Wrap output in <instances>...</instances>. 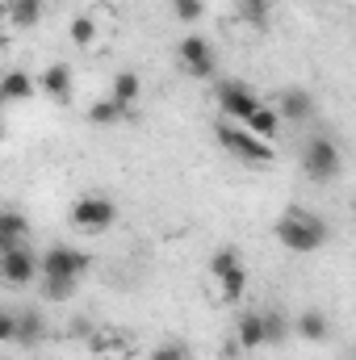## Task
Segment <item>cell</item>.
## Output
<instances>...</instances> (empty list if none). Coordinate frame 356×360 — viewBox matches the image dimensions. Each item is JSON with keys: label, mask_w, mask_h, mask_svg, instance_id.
Returning <instances> with one entry per match:
<instances>
[{"label": "cell", "mask_w": 356, "mask_h": 360, "mask_svg": "<svg viewBox=\"0 0 356 360\" xmlns=\"http://www.w3.org/2000/svg\"><path fill=\"white\" fill-rule=\"evenodd\" d=\"M177 59L193 80H214V76H218V55H214L210 38H201V34H184V38H180Z\"/></svg>", "instance_id": "obj_6"}, {"label": "cell", "mask_w": 356, "mask_h": 360, "mask_svg": "<svg viewBox=\"0 0 356 360\" xmlns=\"http://www.w3.org/2000/svg\"><path fill=\"white\" fill-rule=\"evenodd\" d=\"M109 96H113L117 105L134 109V105H139V96H143V80H139L134 72H117V76L109 80Z\"/></svg>", "instance_id": "obj_16"}, {"label": "cell", "mask_w": 356, "mask_h": 360, "mask_svg": "<svg viewBox=\"0 0 356 360\" xmlns=\"http://www.w3.org/2000/svg\"><path fill=\"white\" fill-rule=\"evenodd\" d=\"M281 126H285V122H281V113H276L272 105H260V109H256V113L248 117V130H252L256 139H265V143H276Z\"/></svg>", "instance_id": "obj_17"}, {"label": "cell", "mask_w": 356, "mask_h": 360, "mask_svg": "<svg viewBox=\"0 0 356 360\" xmlns=\"http://www.w3.org/2000/svg\"><path fill=\"white\" fill-rule=\"evenodd\" d=\"M68 218H72L76 231H84V235H101V231H109V226L117 222V205H113V197H105V193H84V197L72 201Z\"/></svg>", "instance_id": "obj_5"}, {"label": "cell", "mask_w": 356, "mask_h": 360, "mask_svg": "<svg viewBox=\"0 0 356 360\" xmlns=\"http://www.w3.org/2000/svg\"><path fill=\"white\" fill-rule=\"evenodd\" d=\"M92 269V260L80 252V248H68V243H51L46 252H42V297L46 302H68L76 289H80V281H84V272Z\"/></svg>", "instance_id": "obj_1"}, {"label": "cell", "mask_w": 356, "mask_h": 360, "mask_svg": "<svg viewBox=\"0 0 356 360\" xmlns=\"http://www.w3.org/2000/svg\"><path fill=\"white\" fill-rule=\"evenodd\" d=\"M134 109H126V105H117L113 96H105V101H92L89 105V122H96V126H113V122H126Z\"/></svg>", "instance_id": "obj_18"}, {"label": "cell", "mask_w": 356, "mask_h": 360, "mask_svg": "<svg viewBox=\"0 0 356 360\" xmlns=\"http://www.w3.org/2000/svg\"><path fill=\"white\" fill-rule=\"evenodd\" d=\"M38 89L46 92L51 101H72V68L68 63H51L38 72Z\"/></svg>", "instance_id": "obj_11"}, {"label": "cell", "mask_w": 356, "mask_h": 360, "mask_svg": "<svg viewBox=\"0 0 356 360\" xmlns=\"http://www.w3.org/2000/svg\"><path fill=\"white\" fill-rule=\"evenodd\" d=\"M147 360H189V348L177 344V340H168V344H160V348H151V356Z\"/></svg>", "instance_id": "obj_26"}, {"label": "cell", "mask_w": 356, "mask_h": 360, "mask_svg": "<svg viewBox=\"0 0 356 360\" xmlns=\"http://www.w3.org/2000/svg\"><path fill=\"white\" fill-rule=\"evenodd\" d=\"M68 38H72V46L89 51L92 42H96V17H89V13H76V17L68 21Z\"/></svg>", "instance_id": "obj_22"}, {"label": "cell", "mask_w": 356, "mask_h": 360, "mask_svg": "<svg viewBox=\"0 0 356 360\" xmlns=\"http://www.w3.org/2000/svg\"><path fill=\"white\" fill-rule=\"evenodd\" d=\"M272 109L281 113V122H310L314 117V96L306 89H281L276 92V101H272Z\"/></svg>", "instance_id": "obj_9"}, {"label": "cell", "mask_w": 356, "mask_h": 360, "mask_svg": "<svg viewBox=\"0 0 356 360\" xmlns=\"http://www.w3.org/2000/svg\"><path fill=\"white\" fill-rule=\"evenodd\" d=\"M172 13H177V21H184V25H197L205 17V0H172Z\"/></svg>", "instance_id": "obj_25"}, {"label": "cell", "mask_w": 356, "mask_h": 360, "mask_svg": "<svg viewBox=\"0 0 356 360\" xmlns=\"http://www.w3.org/2000/svg\"><path fill=\"white\" fill-rule=\"evenodd\" d=\"M239 264H243L239 248H231V243H227V248H218V252L210 256V281H214V276H222V272H231V269H239Z\"/></svg>", "instance_id": "obj_24"}, {"label": "cell", "mask_w": 356, "mask_h": 360, "mask_svg": "<svg viewBox=\"0 0 356 360\" xmlns=\"http://www.w3.org/2000/svg\"><path fill=\"white\" fill-rule=\"evenodd\" d=\"M210 285H214V302H222V306H235V302L243 297V289H248V269L239 264V269H231V272H222V276H214Z\"/></svg>", "instance_id": "obj_14"}, {"label": "cell", "mask_w": 356, "mask_h": 360, "mask_svg": "<svg viewBox=\"0 0 356 360\" xmlns=\"http://www.w3.org/2000/svg\"><path fill=\"white\" fill-rule=\"evenodd\" d=\"M289 335H293L289 314H285V310H265V340H268V348H281Z\"/></svg>", "instance_id": "obj_19"}, {"label": "cell", "mask_w": 356, "mask_h": 360, "mask_svg": "<svg viewBox=\"0 0 356 360\" xmlns=\"http://www.w3.org/2000/svg\"><path fill=\"white\" fill-rule=\"evenodd\" d=\"M239 17L256 30H268V17H272V0H239Z\"/></svg>", "instance_id": "obj_23"}, {"label": "cell", "mask_w": 356, "mask_h": 360, "mask_svg": "<svg viewBox=\"0 0 356 360\" xmlns=\"http://www.w3.org/2000/svg\"><path fill=\"white\" fill-rule=\"evenodd\" d=\"M302 172L314 180V184H327L344 172V155H340V143L327 139V134H314L302 143Z\"/></svg>", "instance_id": "obj_4"}, {"label": "cell", "mask_w": 356, "mask_h": 360, "mask_svg": "<svg viewBox=\"0 0 356 360\" xmlns=\"http://www.w3.org/2000/svg\"><path fill=\"white\" fill-rule=\"evenodd\" d=\"M25 235H30V226H25V218H21L17 210H4V214H0V252H13V248H25Z\"/></svg>", "instance_id": "obj_15"}, {"label": "cell", "mask_w": 356, "mask_h": 360, "mask_svg": "<svg viewBox=\"0 0 356 360\" xmlns=\"http://www.w3.org/2000/svg\"><path fill=\"white\" fill-rule=\"evenodd\" d=\"M293 335L306 340V344H323L331 335V323H327L323 310H302V314H293Z\"/></svg>", "instance_id": "obj_13"}, {"label": "cell", "mask_w": 356, "mask_h": 360, "mask_svg": "<svg viewBox=\"0 0 356 360\" xmlns=\"http://www.w3.org/2000/svg\"><path fill=\"white\" fill-rule=\"evenodd\" d=\"M352 218H356V214H352Z\"/></svg>", "instance_id": "obj_28"}, {"label": "cell", "mask_w": 356, "mask_h": 360, "mask_svg": "<svg viewBox=\"0 0 356 360\" xmlns=\"http://www.w3.org/2000/svg\"><path fill=\"white\" fill-rule=\"evenodd\" d=\"M42 340V314L38 310H21L17 314V348H34Z\"/></svg>", "instance_id": "obj_20"}, {"label": "cell", "mask_w": 356, "mask_h": 360, "mask_svg": "<svg viewBox=\"0 0 356 360\" xmlns=\"http://www.w3.org/2000/svg\"><path fill=\"white\" fill-rule=\"evenodd\" d=\"M272 235H276V243H281L285 252H293V256H310V252H319V248L327 243L331 226H327L314 210H306V205H289V210L276 218Z\"/></svg>", "instance_id": "obj_2"}, {"label": "cell", "mask_w": 356, "mask_h": 360, "mask_svg": "<svg viewBox=\"0 0 356 360\" xmlns=\"http://www.w3.org/2000/svg\"><path fill=\"white\" fill-rule=\"evenodd\" d=\"M235 344L243 348V352H256V348H265V310H243V314H235Z\"/></svg>", "instance_id": "obj_10"}, {"label": "cell", "mask_w": 356, "mask_h": 360, "mask_svg": "<svg viewBox=\"0 0 356 360\" xmlns=\"http://www.w3.org/2000/svg\"><path fill=\"white\" fill-rule=\"evenodd\" d=\"M214 101H218V109L227 113V122H239V126H248V117H252V113L265 105V101L248 89L243 80H218Z\"/></svg>", "instance_id": "obj_8"}, {"label": "cell", "mask_w": 356, "mask_h": 360, "mask_svg": "<svg viewBox=\"0 0 356 360\" xmlns=\"http://www.w3.org/2000/svg\"><path fill=\"white\" fill-rule=\"evenodd\" d=\"M0 344L17 348V314H13V310H8V314H0Z\"/></svg>", "instance_id": "obj_27"}, {"label": "cell", "mask_w": 356, "mask_h": 360, "mask_svg": "<svg viewBox=\"0 0 356 360\" xmlns=\"http://www.w3.org/2000/svg\"><path fill=\"white\" fill-rule=\"evenodd\" d=\"M34 89H38V76L13 68V72H4V80H0V101H4V105H21V101L34 96Z\"/></svg>", "instance_id": "obj_12"}, {"label": "cell", "mask_w": 356, "mask_h": 360, "mask_svg": "<svg viewBox=\"0 0 356 360\" xmlns=\"http://www.w3.org/2000/svg\"><path fill=\"white\" fill-rule=\"evenodd\" d=\"M218 143H222V151L227 155H235V160H243V164H272L276 160V147L265 143V139H256L248 126H239V122H218Z\"/></svg>", "instance_id": "obj_3"}, {"label": "cell", "mask_w": 356, "mask_h": 360, "mask_svg": "<svg viewBox=\"0 0 356 360\" xmlns=\"http://www.w3.org/2000/svg\"><path fill=\"white\" fill-rule=\"evenodd\" d=\"M8 21L17 30H30L42 21V0H8Z\"/></svg>", "instance_id": "obj_21"}, {"label": "cell", "mask_w": 356, "mask_h": 360, "mask_svg": "<svg viewBox=\"0 0 356 360\" xmlns=\"http://www.w3.org/2000/svg\"><path fill=\"white\" fill-rule=\"evenodd\" d=\"M0 281L8 289H25L34 281H42V256L25 243V248H13V252H0Z\"/></svg>", "instance_id": "obj_7"}]
</instances>
